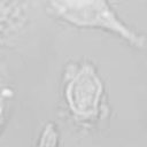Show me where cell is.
<instances>
[{"label": "cell", "instance_id": "1", "mask_svg": "<svg viewBox=\"0 0 147 147\" xmlns=\"http://www.w3.org/2000/svg\"><path fill=\"white\" fill-rule=\"evenodd\" d=\"M102 86L93 71L83 69L68 85L67 98L74 113L90 117L98 111Z\"/></svg>", "mask_w": 147, "mask_h": 147}]
</instances>
